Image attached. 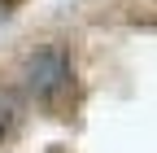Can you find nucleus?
<instances>
[{"label":"nucleus","mask_w":157,"mask_h":153,"mask_svg":"<svg viewBox=\"0 0 157 153\" xmlns=\"http://www.w3.org/2000/svg\"><path fill=\"white\" fill-rule=\"evenodd\" d=\"M22 79H26V92H31L35 101H57L70 88V79H74L66 48H39L31 61H26V74H22Z\"/></svg>","instance_id":"f257e3e1"},{"label":"nucleus","mask_w":157,"mask_h":153,"mask_svg":"<svg viewBox=\"0 0 157 153\" xmlns=\"http://www.w3.org/2000/svg\"><path fill=\"white\" fill-rule=\"evenodd\" d=\"M17 118H22V101H17V92H13V88H0V140L17 127Z\"/></svg>","instance_id":"f03ea898"}]
</instances>
